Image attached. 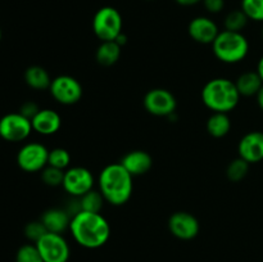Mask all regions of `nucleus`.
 <instances>
[{
    "instance_id": "f257e3e1",
    "label": "nucleus",
    "mask_w": 263,
    "mask_h": 262,
    "mask_svg": "<svg viewBox=\"0 0 263 262\" xmlns=\"http://www.w3.org/2000/svg\"><path fill=\"white\" fill-rule=\"evenodd\" d=\"M69 230L74 241L86 249H98L110 236V225L102 213L80 211L71 218Z\"/></svg>"
},
{
    "instance_id": "f03ea898",
    "label": "nucleus",
    "mask_w": 263,
    "mask_h": 262,
    "mask_svg": "<svg viewBox=\"0 0 263 262\" xmlns=\"http://www.w3.org/2000/svg\"><path fill=\"white\" fill-rule=\"evenodd\" d=\"M133 175L121 163H110L99 174L98 185L105 202L113 205H122L133 194Z\"/></svg>"
},
{
    "instance_id": "7ed1b4c3",
    "label": "nucleus",
    "mask_w": 263,
    "mask_h": 262,
    "mask_svg": "<svg viewBox=\"0 0 263 262\" xmlns=\"http://www.w3.org/2000/svg\"><path fill=\"white\" fill-rule=\"evenodd\" d=\"M240 100L235 81L217 77L212 79L203 86L202 102L212 112L229 113L235 109Z\"/></svg>"
},
{
    "instance_id": "20e7f679",
    "label": "nucleus",
    "mask_w": 263,
    "mask_h": 262,
    "mask_svg": "<svg viewBox=\"0 0 263 262\" xmlns=\"http://www.w3.org/2000/svg\"><path fill=\"white\" fill-rule=\"evenodd\" d=\"M213 54L218 61L228 64L239 63L249 53L248 39L241 32L220 31L216 40L212 43Z\"/></svg>"
},
{
    "instance_id": "39448f33",
    "label": "nucleus",
    "mask_w": 263,
    "mask_h": 262,
    "mask_svg": "<svg viewBox=\"0 0 263 262\" xmlns=\"http://www.w3.org/2000/svg\"><path fill=\"white\" fill-rule=\"evenodd\" d=\"M122 15L116 8L103 7L92 18V31L100 41H115L122 33Z\"/></svg>"
},
{
    "instance_id": "423d86ee",
    "label": "nucleus",
    "mask_w": 263,
    "mask_h": 262,
    "mask_svg": "<svg viewBox=\"0 0 263 262\" xmlns=\"http://www.w3.org/2000/svg\"><path fill=\"white\" fill-rule=\"evenodd\" d=\"M35 244L44 262H68L71 248H69L68 241L62 234L48 231Z\"/></svg>"
},
{
    "instance_id": "0eeeda50",
    "label": "nucleus",
    "mask_w": 263,
    "mask_h": 262,
    "mask_svg": "<svg viewBox=\"0 0 263 262\" xmlns=\"http://www.w3.org/2000/svg\"><path fill=\"white\" fill-rule=\"evenodd\" d=\"M51 97L63 105H72L80 102L84 94L82 85L77 79L69 74H61L51 80L49 87Z\"/></svg>"
},
{
    "instance_id": "6e6552de",
    "label": "nucleus",
    "mask_w": 263,
    "mask_h": 262,
    "mask_svg": "<svg viewBox=\"0 0 263 262\" xmlns=\"http://www.w3.org/2000/svg\"><path fill=\"white\" fill-rule=\"evenodd\" d=\"M32 123L27 117L17 113H8L0 118V138L9 143L26 140L32 133Z\"/></svg>"
},
{
    "instance_id": "1a4fd4ad",
    "label": "nucleus",
    "mask_w": 263,
    "mask_h": 262,
    "mask_svg": "<svg viewBox=\"0 0 263 262\" xmlns=\"http://www.w3.org/2000/svg\"><path fill=\"white\" fill-rule=\"evenodd\" d=\"M146 112L157 117H170L176 112L177 100L170 90L157 87L149 90L143 100Z\"/></svg>"
},
{
    "instance_id": "9d476101",
    "label": "nucleus",
    "mask_w": 263,
    "mask_h": 262,
    "mask_svg": "<svg viewBox=\"0 0 263 262\" xmlns=\"http://www.w3.org/2000/svg\"><path fill=\"white\" fill-rule=\"evenodd\" d=\"M49 151L44 144L27 143L18 151L17 163L21 170L26 172L43 171L48 166Z\"/></svg>"
},
{
    "instance_id": "9b49d317",
    "label": "nucleus",
    "mask_w": 263,
    "mask_h": 262,
    "mask_svg": "<svg viewBox=\"0 0 263 262\" xmlns=\"http://www.w3.org/2000/svg\"><path fill=\"white\" fill-rule=\"evenodd\" d=\"M94 176L90 170L86 167L74 166L68 167L64 171L62 186L71 197L80 198L94 188Z\"/></svg>"
},
{
    "instance_id": "f8f14e48",
    "label": "nucleus",
    "mask_w": 263,
    "mask_h": 262,
    "mask_svg": "<svg viewBox=\"0 0 263 262\" xmlns=\"http://www.w3.org/2000/svg\"><path fill=\"white\" fill-rule=\"evenodd\" d=\"M170 233L181 240H192L199 234L200 225L198 218L186 211H179L170 216Z\"/></svg>"
},
{
    "instance_id": "ddd939ff",
    "label": "nucleus",
    "mask_w": 263,
    "mask_h": 262,
    "mask_svg": "<svg viewBox=\"0 0 263 262\" xmlns=\"http://www.w3.org/2000/svg\"><path fill=\"white\" fill-rule=\"evenodd\" d=\"M239 157L246 159L249 164L263 161V133L251 131L240 139L238 145Z\"/></svg>"
},
{
    "instance_id": "4468645a",
    "label": "nucleus",
    "mask_w": 263,
    "mask_h": 262,
    "mask_svg": "<svg viewBox=\"0 0 263 262\" xmlns=\"http://www.w3.org/2000/svg\"><path fill=\"white\" fill-rule=\"evenodd\" d=\"M190 38L199 44H212L216 38L220 33L218 26L215 21L208 17H195L190 21L189 27H187Z\"/></svg>"
},
{
    "instance_id": "2eb2a0df",
    "label": "nucleus",
    "mask_w": 263,
    "mask_h": 262,
    "mask_svg": "<svg viewBox=\"0 0 263 262\" xmlns=\"http://www.w3.org/2000/svg\"><path fill=\"white\" fill-rule=\"evenodd\" d=\"M32 130L40 135H54L58 133L62 126V117L57 110L50 108H44L37 112V115L31 120Z\"/></svg>"
},
{
    "instance_id": "dca6fc26",
    "label": "nucleus",
    "mask_w": 263,
    "mask_h": 262,
    "mask_svg": "<svg viewBox=\"0 0 263 262\" xmlns=\"http://www.w3.org/2000/svg\"><path fill=\"white\" fill-rule=\"evenodd\" d=\"M133 176H141L146 174L153 166L152 156L145 151H131L123 156L120 162Z\"/></svg>"
},
{
    "instance_id": "f3484780",
    "label": "nucleus",
    "mask_w": 263,
    "mask_h": 262,
    "mask_svg": "<svg viewBox=\"0 0 263 262\" xmlns=\"http://www.w3.org/2000/svg\"><path fill=\"white\" fill-rule=\"evenodd\" d=\"M40 220L48 231L62 234L67 229H69L71 216L64 208H50L43 213Z\"/></svg>"
},
{
    "instance_id": "a211bd4d",
    "label": "nucleus",
    "mask_w": 263,
    "mask_h": 262,
    "mask_svg": "<svg viewBox=\"0 0 263 262\" xmlns=\"http://www.w3.org/2000/svg\"><path fill=\"white\" fill-rule=\"evenodd\" d=\"M240 97H254L263 86L261 76L257 71H248L241 73L235 81Z\"/></svg>"
},
{
    "instance_id": "6ab92c4d",
    "label": "nucleus",
    "mask_w": 263,
    "mask_h": 262,
    "mask_svg": "<svg viewBox=\"0 0 263 262\" xmlns=\"http://www.w3.org/2000/svg\"><path fill=\"white\" fill-rule=\"evenodd\" d=\"M122 53V46L116 41H102L97 49L95 58L100 66L110 67L116 64Z\"/></svg>"
},
{
    "instance_id": "aec40b11",
    "label": "nucleus",
    "mask_w": 263,
    "mask_h": 262,
    "mask_svg": "<svg viewBox=\"0 0 263 262\" xmlns=\"http://www.w3.org/2000/svg\"><path fill=\"white\" fill-rule=\"evenodd\" d=\"M51 80L49 72L41 66H31L25 71L26 84L35 90L49 89Z\"/></svg>"
},
{
    "instance_id": "412c9836",
    "label": "nucleus",
    "mask_w": 263,
    "mask_h": 262,
    "mask_svg": "<svg viewBox=\"0 0 263 262\" xmlns=\"http://www.w3.org/2000/svg\"><path fill=\"white\" fill-rule=\"evenodd\" d=\"M231 121L228 113L213 112L207 120V131L213 138H223L230 133Z\"/></svg>"
},
{
    "instance_id": "4be33fe9",
    "label": "nucleus",
    "mask_w": 263,
    "mask_h": 262,
    "mask_svg": "<svg viewBox=\"0 0 263 262\" xmlns=\"http://www.w3.org/2000/svg\"><path fill=\"white\" fill-rule=\"evenodd\" d=\"M104 202H105V199H104V197L102 195V193H100V190L91 189L90 192H87L86 194H84L82 197H80L81 210L86 211V212L100 213Z\"/></svg>"
},
{
    "instance_id": "5701e85b",
    "label": "nucleus",
    "mask_w": 263,
    "mask_h": 262,
    "mask_svg": "<svg viewBox=\"0 0 263 262\" xmlns=\"http://www.w3.org/2000/svg\"><path fill=\"white\" fill-rule=\"evenodd\" d=\"M249 18L247 17L246 13L241 9L231 10L226 14L225 20H223V26L225 30L233 31V32H241L248 25Z\"/></svg>"
},
{
    "instance_id": "b1692460",
    "label": "nucleus",
    "mask_w": 263,
    "mask_h": 262,
    "mask_svg": "<svg viewBox=\"0 0 263 262\" xmlns=\"http://www.w3.org/2000/svg\"><path fill=\"white\" fill-rule=\"evenodd\" d=\"M249 171V163L243 159L241 157L233 159V161L229 163L228 169H226V176L230 181L233 182H239L244 179V177L248 175Z\"/></svg>"
},
{
    "instance_id": "393cba45",
    "label": "nucleus",
    "mask_w": 263,
    "mask_h": 262,
    "mask_svg": "<svg viewBox=\"0 0 263 262\" xmlns=\"http://www.w3.org/2000/svg\"><path fill=\"white\" fill-rule=\"evenodd\" d=\"M71 163V154L64 148H54L49 151L48 166L55 167V169L66 171Z\"/></svg>"
},
{
    "instance_id": "a878e982",
    "label": "nucleus",
    "mask_w": 263,
    "mask_h": 262,
    "mask_svg": "<svg viewBox=\"0 0 263 262\" xmlns=\"http://www.w3.org/2000/svg\"><path fill=\"white\" fill-rule=\"evenodd\" d=\"M240 9L251 21L263 22V0H241Z\"/></svg>"
},
{
    "instance_id": "bb28decb",
    "label": "nucleus",
    "mask_w": 263,
    "mask_h": 262,
    "mask_svg": "<svg viewBox=\"0 0 263 262\" xmlns=\"http://www.w3.org/2000/svg\"><path fill=\"white\" fill-rule=\"evenodd\" d=\"M15 262H44L36 244H23L15 254Z\"/></svg>"
},
{
    "instance_id": "cd10ccee",
    "label": "nucleus",
    "mask_w": 263,
    "mask_h": 262,
    "mask_svg": "<svg viewBox=\"0 0 263 262\" xmlns=\"http://www.w3.org/2000/svg\"><path fill=\"white\" fill-rule=\"evenodd\" d=\"M63 170L55 169V167L46 166L45 169L41 171V180H43L44 184L48 185V186H61V185L63 184Z\"/></svg>"
},
{
    "instance_id": "c85d7f7f",
    "label": "nucleus",
    "mask_w": 263,
    "mask_h": 262,
    "mask_svg": "<svg viewBox=\"0 0 263 262\" xmlns=\"http://www.w3.org/2000/svg\"><path fill=\"white\" fill-rule=\"evenodd\" d=\"M48 233L46 228L44 226V223L41 222V220L39 221H31L27 225L25 226V235L28 240L33 241V244L37 240H40L45 234Z\"/></svg>"
},
{
    "instance_id": "c756f323",
    "label": "nucleus",
    "mask_w": 263,
    "mask_h": 262,
    "mask_svg": "<svg viewBox=\"0 0 263 262\" xmlns=\"http://www.w3.org/2000/svg\"><path fill=\"white\" fill-rule=\"evenodd\" d=\"M39 110H40V108L37 107V104H36V103L26 102L21 105L20 113L22 116H25V117H27L28 120H32V118L37 115Z\"/></svg>"
},
{
    "instance_id": "7c9ffc66",
    "label": "nucleus",
    "mask_w": 263,
    "mask_h": 262,
    "mask_svg": "<svg viewBox=\"0 0 263 262\" xmlns=\"http://www.w3.org/2000/svg\"><path fill=\"white\" fill-rule=\"evenodd\" d=\"M202 3L205 9L213 14L222 12L223 7H225V0H203Z\"/></svg>"
},
{
    "instance_id": "2f4dec72",
    "label": "nucleus",
    "mask_w": 263,
    "mask_h": 262,
    "mask_svg": "<svg viewBox=\"0 0 263 262\" xmlns=\"http://www.w3.org/2000/svg\"><path fill=\"white\" fill-rule=\"evenodd\" d=\"M203 0H176L177 4L182 5V7H192V5L198 4V3H202Z\"/></svg>"
},
{
    "instance_id": "473e14b6",
    "label": "nucleus",
    "mask_w": 263,
    "mask_h": 262,
    "mask_svg": "<svg viewBox=\"0 0 263 262\" xmlns=\"http://www.w3.org/2000/svg\"><path fill=\"white\" fill-rule=\"evenodd\" d=\"M115 41H116V43H117V44H120L121 46H123L126 43H127V36H126L125 33L122 32V33H121V35H118V38L116 39Z\"/></svg>"
},
{
    "instance_id": "72a5a7b5",
    "label": "nucleus",
    "mask_w": 263,
    "mask_h": 262,
    "mask_svg": "<svg viewBox=\"0 0 263 262\" xmlns=\"http://www.w3.org/2000/svg\"><path fill=\"white\" fill-rule=\"evenodd\" d=\"M256 97H257V103H258L259 108L263 110V86L261 87V90H259L258 94H257Z\"/></svg>"
},
{
    "instance_id": "f704fd0d",
    "label": "nucleus",
    "mask_w": 263,
    "mask_h": 262,
    "mask_svg": "<svg viewBox=\"0 0 263 262\" xmlns=\"http://www.w3.org/2000/svg\"><path fill=\"white\" fill-rule=\"evenodd\" d=\"M257 72H258V74L261 76L262 81H263V55L261 57V59L258 61V64H257Z\"/></svg>"
},
{
    "instance_id": "c9c22d12",
    "label": "nucleus",
    "mask_w": 263,
    "mask_h": 262,
    "mask_svg": "<svg viewBox=\"0 0 263 262\" xmlns=\"http://www.w3.org/2000/svg\"><path fill=\"white\" fill-rule=\"evenodd\" d=\"M0 40H2V30H0Z\"/></svg>"
},
{
    "instance_id": "e433bc0d",
    "label": "nucleus",
    "mask_w": 263,
    "mask_h": 262,
    "mask_svg": "<svg viewBox=\"0 0 263 262\" xmlns=\"http://www.w3.org/2000/svg\"><path fill=\"white\" fill-rule=\"evenodd\" d=\"M262 38H263V26H262Z\"/></svg>"
}]
</instances>
